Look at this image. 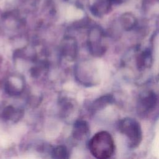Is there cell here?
Returning a JSON list of instances; mask_svg holds the SVG:
<instances>
[{
    "instance_id": "cell-8",
    "label": "cell",
    "mask_w": 159,
    "mask_h": 159,
    "mask_svg": "<svg viewBox=\"0 0 159 159\" xmlns=\"http://www.w3.org/2000/svg\"><path fill=\"white\" fill-rule=\"evenodd\" d=\"M157 97L155 93L148 92L139 100V109L141 112L146 113L152 111L157 104Z\"/></svg>"
},
{
    "instance_id": "cell-7",
    "label": "cell",
    "mask_w": 159,
    "mask_h": 159,
    "mask_svg": "<svg viewBox=\"0 0 159 159\" xmlns=\"http://www.w3.org/2000/svg\"><path fill=\"white\" fill-rule=\"evenodd\" d=\"M114 0H96L91 5V13L96 17H102L107 14L114 6Z\"/></svg>"
},
{
    "instance_id": "cell-14",
    "label": "cell",
    "mask_w": 159,
    "mask_h": 159,
    "mask_svg": "<svg viewBox=\"0 0 159 159\" xmlns=\"http://www.w3.org/2000/svg\"><path fill=\"white\" fill-rule=\"evenodd\" d=\"M112 100L111 98L109 96H105L103 97H101V98L97 99L92 105V111L94 110H99L101 108H102L104 106H105L107 104L109 103Z\"/></svg>"
},
{
    "instance_id": "cell-5",
    "label": "cell",
    "mask_w": 159,
    "mask_h": 159,
    "mask_svg": "<svg viewBox=\"0 0 159 159\" xmlns=\"http://www.w3.org/2000/svg\"><path fill=\"white\" fill-rule=\"evenodd\" d=\"M24 87V80L22 76L18 75H12L9 76L5 84L7 93L11 96H17L21 94Z\"/></svg>"
},
{
    "instance_id": "cell-13",
    "label": "cell",
    "mask_w": 159,
    "mask_h": 159,
    "mask_svg": "<svg viewBox=\"0 0 159 159\" xmlns=\"http://www.w3.org/2000/svg\"><path fill=\"white\" fill-rule=\"evenodd\" d=\"M151 59V55L148 52H143L139 57L137 64L140 68L147 67L150 63Z\"/></svg>"
},
{
    "instance_id": "cell-6",
    "label": "cell",
    "mask_w": 159,
    "mask_h": 159,
    "mask_svg": "<svg viewBox=\"0 0 159 159\" xmlns=\"http://www.w3.org/2000/svg\"><path fill=\"white\" fill-rule=\"evenodd\" d=\"M92 68L88 63H81L76 65L75 69V76L76 79L81 84L84 85L92 84L93 72H91Z\"/></svg>"
},
{
    "instance_id": "cell-10",
    "label": "cell",
    "mask_w": 159,
    "mask_h": 159,
    "mask_svg": "<svg viewBox=\"0 0 159 159\" xmlns=\"http://www.w3.org/2000/svg\"><path fill=\"white\" fill-rule=\"evenodd\" d=\"M119 23L122 27L126 30H130L137 24L135 16L131 12H125L119 17Z\"/></svg>"
},
{
    "instance_id": "cell-15",
    "label": "cell",
    "mask_w": 159,
    "mask_h": 159,
    "mask_svg": "<svg viewBox=\"0 0 159 159\" xmlns=\"http://www.w3.org/2000/svg\"><path fill=\"white\" fill-rule=\"evenodd\" d=\"M129 1L130 0H114V2L115 5H120Z\"/></svg>"
},
{
    "instance_id": "cell-4",
    "label": "cell",
    "mask_w": 159,
    "mask_h": 159,
    "mask_svg": "<svg viewBox=\"0 0 159 159\" xmlns=\"http://www.w3.org/2000/svg\"><path fill=\"white\" fill-rule=\"evenodd\" d=\"M61 54L68 60H74L78 53V43L76 39L71 37L64 38L60 45Z\"/></svg>"
},
{
    "instance_id": "cell-1",
    "label": "cell",
    "mask_w": 159,
    "mask_h": 159,
    "mask_svg": "<svg viewBox=\"0 0 159 159\" xmlns=\"http://www.w3.org/2000/svg\"><path fill=\"white\" fill-rule=\"evenodd\" d=\"M89 149L95 158L107 159L114 154L115 145L112 137L106 131L96 133L89 142Z\"/></svg>"
},
{
    "instance_id": "cell-12",
    "label": "cell",
    "mask_w": 159,
    "mask_h": 159,
    "mask_svg": "<svg viewBox=\"0 0 159 159\" xmlns=\"http://www.w3.org/2000/svg\"><path fill=\"white\" fill-rule=\"evenodd\" d=\"M69 152L64 145H58L52 152V157L54 158H67L69 157Z\"/></svg>"
},
{
    "instance_id": "cell-9",
    "label": "cell",
    "mask_w": 159,
    "mask_h": 159,
    "mask_svg": "<svg viewBox=\"0 0 159 159\" xmlns=\"http://www.w3.org/2000/svg\"><path fill=\"white\" fill-rule=\"evenodd\" d=\"M89 133L88 123L84 120H78L73 125L72 130L73 137L76 140H83Z\"/></svg>"
},
{
    "instance_id": "cell-2",
    "label": "cell",
    "mask_w": 159,
    "mask_h": 159,
    "mask_svg": "<svg viewBox=\"0 0 159 159\" xmlns=\"http://www.w3.org/2000/svg\"><path fill=\"white\" fill-rule=\"evenodd\" d=\"M119 130L127 138L129 146L135 148L142 139V132L140 124L132 118H124L119 121Z\"/></svg>"
},
{
    "instance_id": "cell-3",
    "label": "cell",
    "mask_w": 159,
    "mask_h": 159,
    "mask_svg": "<svg viewBox=\"0 0 159 159\" xmlns=\"http://www.w3.org/2000/svg\"><path fill=\"white\" fill-rule=\"evenodd\" d=\"M104 34L99 27H93L89 32L88 38V46L91 53L95 56L102 55L106 47L104 44Z\"/></svg>"
},
{
    "instance_id": "cell-11",
    "label": "cell",
    "mask_w": 159,
    "mask_h": 159,
    "mask_svg": "<svg viewBox=\"0 0 159 159\" xmlns=\"http://www.w3.org/2000/svg\"><path fill=\"white\" fill-rule=\"evenodd\" d=\"M22 111L12 106L5 107L1 112L2 118L4 120L16 122L22 116Z\"/></svg>"
}]
</instances>
